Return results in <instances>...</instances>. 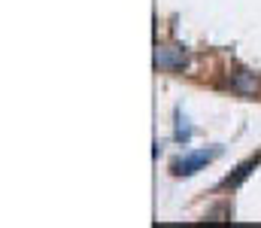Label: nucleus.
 I'll list each match as a JSON object with an SVG mask.
<instances>
[{
    "label": "nucleus",
    "mask_w": 261,
    "mask_h": 228,
    "mask_svg": "<svg viewBox=\"0 0 261 228\" xmlns=\"http://www.w3.org/2000/svg\"><path fill=\"white\" fill-rule=\"evenodd\" d=\"M216 158V149H206V152H195V155H189V158H182V161H176V173L179 176H192L197 173L206 161H213Z\"/></svg>",
    "instance_id": "obj_2"
},
{
    "label": "nucleus",
    "mask_w": 261,
    "mask_h": 228,
    "mask_svg": "<svg viewBox=\"0 0 261 228\" xmlns=\"http://www.w3.org/2000/svg\"><path fill=\"white\" fill-rule=\"evenodd\" d=\"M155 67L158 70H182L186 67V52L182 49H155Z\"/></svg>",
    "instance_id": "obj_1"
},
{
    "label": "nucleus",
    "mask_w": 261,
    "mask_h": 228,
    "mask_svg": "<svg viewBox=\"0 0 261 228\" xmlns=\"http://www.w3.org/2000/svg\"><path fill=\"white\" fill-rule=\"evenodd\" d=\"M255 164H258V161H246V164H240V167H237V173L225 180V186H240V183H243V180L249 176V170H252Z\"/></svg>",
    "instance_id": "obj_4"
},
{
    "label": "nucleus",
    "mask_w": 261,
    "mask_h": 228,
    "mask_svg": "<svg viewBox=\"0 0 261 228\" xmlns=\"http://www.w3.org/2000/svg\"><path fill=\"white\" fill-rule=\"evenodd\" d=\"M234 88L243 91V94H252V91L258 88V79H252L249 73H237L234 76Z\"/></svg>",
    "instance_id": "obj_3"
}]
</instances>
